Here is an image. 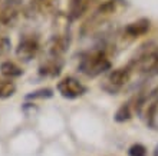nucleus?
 I'll return each mask as SVG.
<instances>
[{"mask_svg":"<svg viewBox=\"0 0 158 156\" xmlns=\"http://www.w3.org/2000/svg\"><path fill=\"white\" fill-rule=\"evenodd\" d=\"M109 69H111V60L108 53L102 49L88 52L79 62V70L88 78H96Z\"/></svg>","mask_w":158,"mask_h":156,"instance_id":"nucleus-1","label":"nucleus"},{"mask_svg":"<svg viewBox=\"0 0 158 156\" xmlns=\"http://www.w3.org/2000/svg\"><path fill=\"white\" fill-rule=\"evenodd\" d=\"M132 73L134 72H132V69H131L129 65L118 67V69H114L112 72L108 74V78H106L104 89L108 90L109 93H117V92H119L121 89L131 80Z\"/></svg>","mask_w":158,"mask_h":156,"instance_id":"nucleus-2","label":"nucleus"},{"mask_svg":"<svg viewBox=\"0 0 158 156\" xmlns=\"http://www.w3.org/2000/svg\"><path fill=\"white\" fill-rule=\"evenodd\" d=\"M39 42L36 37H25L22 39L16 49V56L23 62H29L38 54Z\"/></svg>","mask_w":158,"mask_h":156,"instance_id":"nucleus-6","label":"nucleus"},{"mask_svg":"<svg viewBox=\"0 0 158 156\" xmlns=\"http://www.w3.org/2000/svg\"><path fill=\"white\" fill-rule=\"evenodd\" d=\"M92 0H69L68 6V16L71 20H76L82 17L91 7Z\"/></svg>","mask_w":158,"mask_h":156,"instance_id":"nucleus-8","label":"nucleus"},{"mask_svg":"<svg viewBox=\"0 0 158 156\" xmlns=\"http://www.w3.org/2000/svg\"><path fill=\"white\" fill-rule=\"evenodd\" d=\"M9 50H10V40H9L7 37L0 36V58L4 56Z\"/></svg>","mask_w":158,"mask_h":156,"instance_id":"nucleus-15","label":"nucleus"},{"mask_svg":"<svg viewBox=\"0 0 158 156\" xmlns=\"http://www.w3.org/2000/svg\"><path fill=\"white\" fill-rule=\"evenodd\" d=\"M132 100H128V102L122 103L119 107H118V110L115 112V115H114V119L115 122L118 123H124V122H128L131 118H132Z\"/></svg>","mask_w":158,"mask_h":156,"instance_id":"nucleus-10","label":"nucleus"},{"mask_svg":"<svg viewBox=\"0 0 158 156\" xmlns=\"http://www.w3.org/2000/svg\"><path fill=\"white\" fill-rule=\"evenodd\" d=\"M56 87H58V92L60 93V96L65 99H78L86 93V86L72 76H68V78H63L62 80H59Z\"/></svg>","mask_w":158,"mask_h":156,"instance_id":"nucleus-3","label":"nucleus"},{"mask_svg":"<svg viewBox=\"0 0 158 156\" xmlns=\"http://www.w3.org/2000/svg\"><path fill=\"white\" fill-rule=\"evenodd\" d=\"M151 29V22L145 17H142V19H138L135 22H131L128 25L124 27V32H122V39L125 42H131L137 40L139 37H142L144 34L150 32Z\"/></svg>","mask_w":158,"mask_h":156,"instance_id":"nucleus-5","label":"nucleus"},{"mask_svg":"<svg viewBox=\"0 0 158 156\" xmlns=\"http://www.w3.org/2000/svg\"><path fill=\"white\" fill-rule=\"evenodd\" d=\"M0 72L4 78L13 79V78H19L23 74V70L13 62H3L0 65Z\"/></svg>","mask_w":158,"mask_h":156,"instance_id":"nucleus-11","label":"nucleus"},{"mask_svg":"<svg viewBox=\"0 0 158 156\" xmlns=\"http://www.w3.org/2000/svg\"><path fill=\"white\" fill-rule=\"evenodd\" d=\"M152 156H158V145L155 146V150H154V153H152Z\"/></svg>","mask_w":158,"mask_h":156,"instance_id":"nucleus-16","label":"nucleus"},{"mask_svg":"<svg viewBox=\"0 0 158 156\" xmlns=\"http://www.w3.org/2000/svg\"><path fill=\"white\" fill-rule=\"evenodd\" d=\"M16 92V85L12 79H0V99H7Z\"/></svg>","mask_w":158,"mask_h":156,"instance_id":"nucleus-12","label":"nucleus"},{"mask_svg":"<svg viewBox=\"0 0 158 156\" xmlns=\"http://www.w3.org/2000/svg\"><path fill=\"white\" fill-rule=\"evenodd\" d=\"M128 156H148V150L142 143H134L128 148Z\"/></svg>","mask_w":158,"mask_h":156,"instance_id":"nucleus-13","label":"nucleus"},{"mask_svg":"<svg viewBox=\"0 0 158 156\" xmlns=\"http://www.w3.org/2000/svg\"><path fill=\"white\" fill-rule=\"evenodd\" d=\"M121 4H122V0H106V2H104L101 6H98V9L94 12V14L91 16L86 25H89V23H92L91 26L101 25L102 22H105L108 17H111L119 10Z\"/></svg>","mask_w":158,"mask_h":156,"instance_id":"nucleus-4","label":"nucleus"},{"mask_svg":"<svg viewBox=\"0 0 158 156\" xmlns=\"http://www.w3.org/2000/svg\"><path fill=\"white\" fill-rule=\"evenodd\" d=\"M52 94H53V93H52V90H50V89H40V90H38V92H32V94H27V99L52 98Z\"/></svg>","mask_w":158,"mask_h":156,"instance_id":"nucleus-14","label":"nucleus"},{"mask_svg":"<svg viewBox=\"0 0 158 156\" xmlns=\"http://www.w3.org/2000/svg\"><path fill=\"white\" fill-rule=\"evenodd\" d=\"M56 2L58 0H32L30 6L38 14H49L56 7Z\"/></svg>","mask_w":158,"mask_h":156,"instance_id":"nucleus-9","label":"nucleus"},{"mask_svg":"<svg viewBox=\"0 0 158 156\" xmlns=\"http://www.w3.org/2000/svg\"><path fill=\"white\" fill-rule=\"evenodd\" d=\"M17 17V9L12 0H0V23L12 25Z\"/></svg>","mask_w":158,"mask_h":156,"instance_id":"nucleus-7","label":"nucleus"}]
</instances>
